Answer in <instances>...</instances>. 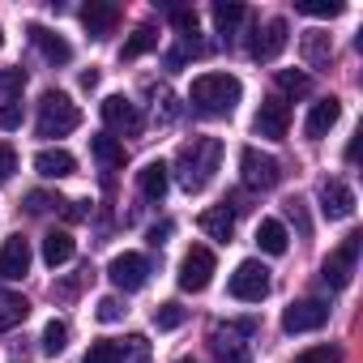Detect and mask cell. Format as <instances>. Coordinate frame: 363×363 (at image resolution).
<instances>
[{"label": "cell", "instance_id": "obj_29", "mask_svg": "<svg viewBox=\"0 0 363 363\" xmlns=\"http://www.w3.org/2000/svg\"><path fill=\"white\" fill-rule=\"evenodd\" d=\"M303 60H308V69H325L329 65V35H320V30L303 35Z\"/></svg>", "mask_w": 363, "mask_h": 363}, {"label": "cell", "instance_id": "obj_37", "mask_svg": "<svg viewBox=\"0 0 363 363\" xmlns=\"http://www.w3.org/2000/svg\"><path fill=\"white\" fill-rule=\"evenodd\" d=\"M103 325H116V320H124V303L116 299V295H107V299H99V312H94Z\"/></svg>", "mask_w": 363, "mask_h": 363}, {"label": "cell", "instance_id": "obj_40", "mask_svg": "<svg viewBox=\"0 0 363 363\" xmlns=\"http://www.w3.org/2000/svg\"><path fill=\"white\" fill-rule=\"evenodd\" d=\"M52 206H60V201L48 197V193H26V210H30V214H48Z\"/></svg>", "mask_w": 363, "mask_h": 363}, {"label": "cell", "instance_id": "obj_6", "mask_svg": "<svg viewBox=\"0 0 363 363\" xmlns=\"http://www.w3.org/2000/svg\"><path fill=\"white\" fill-rule=\"evenodd\" d=\"M359 240L363 235H346L329 257H325V265H320V278L333 286V291H342V286H350V278H354V265H359Z\"/></svg>", "mask_w": 363, "mask_h": 363}, {"label": "cell", "instance_id": "obj_44", "mask_svg": "<svg viewBox=\"0 0 363 363\" xmlns=\"http://www.w3.org/2000/svg\"><path fill=\"white\" fill-rule=\"evenodd\" d=\"M175 363H193V359H175Z\"/></svg>", "mask_w": 363, "mask_h": 363}, {"label": "cell", "instance_id": "obj_19", "mask_svg": "<svg viewBox=\"0 0 363 363\" xmlns=\"http://www.w3.org/2000/svg\"><path fill=\"white\" fill-rule=\"evenodd\" d=\"M35 171L43 175V179H65V175H73L77 171V158L69 154V150H39L35 154Z\"/></svg>", "mask_w": 363, "mask_h": 363}, {"label": "cell", "instance_id": "obj_35", "mask_svg": "<svg viewBox=\"0 0 363 363\" xmlns=\"http://www.w3.org/2000/svg\"><path fill=\"white\" fill-rule=\"evenodd\" d=\"M282 210H286V218H291V223H295V231H299V235H303V240H308V235H312V223H308V206H303V201H299V197H291V201H286V206H282Z\"/></svg>", "mask_w": 363, "mask_h": 363}, {"label": "cell", "instance_id": "obj_7", "mask_svg": "<svg viewBox=\"0 0 363 363\" xmlns=\"http://www.w3.org/2000/svg\"><path fill=\"white\" fill-rule=\"evenodd\" d=\"M231 295L240 303H261L269 295V269L261 261H240L231 274Z\"/></svg>", "mask_w": 363, "mask_h": 363}, {"label": "cell", "instance_id": "obj_27", "mask_svg": "<svg viewBox=\"0 0 363 363\" xmlns=\"http://www.w3.org/2000/svg\"><path fill=\"white\" fill-rule=\"evenodd\" d=\"M116 363H150V342L141 333H128L124 342H116Z\"/></svg>", "mask_w": 363, "mask_h": 363}, {"label": "cell", "instance_id": "obj_23", "mask_svg": "<svg viewBox=\"0 0 363 363\" xmlns=\"http://www.w3.org/2000/svg\"><path fill=\"white\" fill-rule=\"evenodd\" d=\"M26 316H30L26 295H18V291H0V333H5V329H18Z\"/></svg>", "mask_w": 363, "mask_h": 363}, {"label": "cell", "instance_id": "obj_39", "mask_svg": "<svg viewBox=\"0 0 363 363\" xmlns=\"http://www.w3.org/2000/svg\"><path fill=\"white\" fill-rule=\"evenodd\" d=\"M86 363H116V342H94L86 350Z\"/></svg>", "mask_w": 363, "mask_h": 363}, {"label": "cell", "instance_id": "obj_36", "mask_svg": "<svg viewBox=\"0 0 363 363\" xmlns=\"http://www.w3.org/2000/svg\"><path fill=\"white\" fill-rule=\"evenodd\" d=\"M13 171H18V150L9 141H0V189L13 179Z\"/></svg>", "mask_w": 363, "mask_h": 363}, {"label": "cell", "instance_id": "obj_3", "mask_svg": "<svg viewBox=\"0 0 363 363\" xmlns=\"http://www.w3.org/2000/svg\"><path fill=\"white\" fill-rule=\"evenodd\" d=\"M82 124V111H77V103L65 94V90H48L43 99H39V137H69L73 128Z\"/></svg>", "mask_w": 363, "mask_h": 363}, {"label": "cell", "instance_id": "obj_14", "mask_svg": "<svg viewBox=\"0 0 363 363\" xmlns=\"http://www.w3.org/2000/svg\"><path fill=\"white\" fill-rule=\"evenodd\" d=\"M320 210H325V218H333V223L350 218V214H354V193H350V184H342V179H325V184H320Z\"/></svg>", "mask_w": 363, "mask_h": 363}, {"label": "cell", "instance_id": "obj_2", "mask_svg": "<svg viewBox=\"0 0 363 363\" xmlns=\"http://www.w3.org/2000/svg\"><path fill=\"white\" fill-rule=\"evenodd\" d=\"M240 99H244V86L231 73H201L193 82V107L201 116H231Z\"/></svg>", "mask_w": 363, "mask_h": 363}, {"label": "cell", "instance_id": "obj_15", "mask_svg": "<svg viewBox=\"0 0 363 363\" xmlns=\"http://www.w3.org/2000/svg\"><path fill=\"white\" fill-rule=\"evenodd\" d=\"M30 269V240L26 235H9L5 248H0V278H22Z\"/></svg>", "mask_w": 363, "mask_h": 363}, {"label": "cell", "instance_id": "obj_16", "mask_svg": "<svg viewBox=\"0 0 363 363\" xmlns=\"http://www.w3.org/2000/svg\"><path fill=\"white\" fill-rule=\"evenodd\" d=\"M116 22H120V9L107 5V0H90V5L82 9V26L90 30V39H107L116 30Z\"/></svg>", "mask_w": 363, "mask_h": 363}, {"label": "cell", "instance_id": "obj_41", "mask_svg": "<svg viewBox=\"0 0 363 363\" xmlns=\"http://www.w3.org/2000/svg\"><path fill=\"white\" fill-rule=\"evenodd\" d=\"M0 128H22V103H5V107H0Z\"/></svg>", "mask_w": 363, "mask_h": 363}, {"label": "cell", "instance_id": "obj_28", "mask_svg": "<svg viewBox=\"0 0 363 363\" xmlns=\"http://www.w3.org/2000/svg\"><path fill=\"white\" fill-rule=\"evenodd\" d=\"M154 48H158V35H154V26H137V30H133V39L124 43L120 60H137V56H145V52H154Z\"/></svg>", "mask_w": 363, "mask_h": 363}, {"label": "cell", "instance_id": "obj_13", "mask_svg": "<svg viewBox=\"0 0 363 363\" xmlns=\"http://www.w3.org/2000/svg\"><path fill=\"white\" fill-rule=\"evenodd\" d=\"M252 333V325H218L214 333H210V342H214V354L218 359H227V363H248V346H244V337Z\"/></svg>", "mask_w": 363, "mask_h": 363}, {"label": "cell", "instance_id": "obj_34", "mask_svg": "<svg viewBox=\"0 0 363 363\" xmlns=\"http://www.w3.org/2000/svg\"><path fill=\"white\" fill-rule=\"evenodd\" d=\"M295 363H342V346H312V350H299Z\"/></svg>", "mask_w": 363, "mask_h": 363}, {"label": "cell", "instance_id": "obj_24", "mask_svg": "<svg viewBox=\"0 0 363 363\" xmlns=\"http://www.w3.org/2000/svg\"><path fill=\"white\" fill-rule=\"evenodd\" d=\"M90 154L107 167V171H116V167H124V145L111 137V133H94L90 137Z\"/></svg>", "mask_w": 363, "mask_h": 363}, {"label": "cell", "instance_id": "obj_1", "mask_svg": "<svg viewBox=\"0 0 363 363\" xmlns=\"http://www.w3.org/2000/svg\"><path fill=\"white\" fill-rule=\"evenodd\" d=\"M218 162H223V141L218 137H193L189 145H179L171 171H175V179H179V189H184V193H201L214 179Z\"/></svg>", "mask_w": 363, "mask_h": 363}, {"label": "cell", "instance_id": "obj_8", "mask_svg": "<svg viewBox=\"0 0 363 363\" xmlns=\"http://www.w3.org/2000/svg\"><path fill=\"white\" fill-rule=\"evenodd\" d=\"M107 278H111V286H116V291L133 295V291H141V286H145V278H150V261H145L141 252H120V257H111Z\"/></svg>", "mask_w": 363, "mask_h": 363}, {"label": "cell", "instance_id": "obj_33", "mask_svg": "<svg viewBox=\"0 0 363 363\" xmlns=\"http://www.w3.org/2000/svg\"><path fill=\"white\" fill-rule=\"evenodd\" d=\"M184 316H189V312L179 308V303H158V308H154V325H158V329H179V325H184Z\"/></svg>", "mask_w": 363, "mask_h": 363}, {"label": "cell", "instance_id": "obj_12", "mask_svg": "<svg viewBox=\"0 0 363 363\" xmlns=\"http://www.w3.org/2000/svg\"><path fill=\"white\" fill-rule=\"evenodd\" d=\"M329 320V303L325 299H299V303H291L286 312H282V329L286 333H312V329H320Z\"/></svg>", "mask_w": 363, "mask_h": 363}, {"label": "cell", "instance_id": "obj_42", "mask_svg": "<svg viewBox=\"0 0 363 363\" xmlns=\"http://www.w3.org/2000/svg\"><path fill=\"white\" fill-rule=\"evenodd\" d=\"M167 235H171V223H162V227H154V231H150V244H154V248H158V244H162V240H167Z\"/></svg>", "mask_w": 363, "mask_h": 363}, {"label": "cell", "instance_id": "obj_11", "mask_svg": "<svg viewBox=\"0 0 363 363\" xmlns=\"http://www.w3.org/2000/svg\"><path fill=\"white\" fill-rule=\"evenodd\" d=\"M252 128H257V137H265V141H282V137L291 133V107H286L278 94H269V99L257 107Z\"/></svg>", "mask_w": 363, "mask_h": 363}, {"label": "cell", "instance_id": "obj_22", "mask_svg": "<svg viewBox=\"0 0 363 363\" xmlns=\"http://www.w3.org/2000/svg\"><path fill=\"white\" fill-rule=\"evenodd\" d=\"M73 252H77V244H73L69 231H48V235H43V261H48L52 269H56V265H69Z\"/></svg>", "mask_w": 363, "mask_h": 363}, {"label": "cell", "instance_id": "obj_20", "mask_svg": "<svg viewBox=\"0 0 363 363\" xmlns=\"http://www.w3.org/2000/svg\"><path fill=\"white\" fill-rule=\"evenodd\" d=\"M30 39H35V48L43 52V60H52V65H69V60H73V48H69L56 30H48V26H30Z\"/></svg>", "mask_w": 363, "mask_h": 363}, {"label": "cell", "instance_id": "obj_5", "mask_svg": "<svg viewBox=\"0 0 363 363\" xmlns=\"http://www.w3.org/2000/svg\"><path fill=\"white\" fill-rule=\"evenodd\" d=\"M210 282H214V252L206 244H193L184 252V261H179V291L201 295Z\"/></svg>", "mask_w": 363, "mask_h": 363}, {"label": "cell", "instance_id": "obj_10", "mask_svg": "<svg viewBox=\"0 0 363 363\" xmlns=\"http://www.w3.org/2000/svg\"><path fill=\"white\" fill-rule=\"evenodd\" d=\"M103 120H107V128L111 133H124V137H137L141 133V107L133 103V99H124V94H107L103 99Z\"/></svg>", "mask_w": 363, "mask_h": 363}, {"label": "cell", "instance_id": "obj_45", "mask_svg": "<svg viewBox=\"0 0 363 363\" xmlns=\"http://www.w3.org/2000/svg\"><path fill=\"white\" fill-rule=\"evenodd\" d=\"M0 43H5V30H0Z\"/></svg>", "mask_w": 363, "mask_h": 363}, {"label": "cell", "instance_id": "obj_18", "mask_svg": "<svg viewBox=\"0 0 363 363\" xmlns=\"http://www.w3.org/2000/svg\"><path fill=\"white\" fill-rule=\"evenodd\" d=\"M167 184H171V167H167L162 158H154V162H145V167L137 171V189H141V197H150V201H162Z\"/></svg>", "mask_w": 363, "mask_h": 363}, {"label": "cell", "instance_id": "obj_32", "mask_svg": "<svg viewBox=\"0 0 363 363\" xmlns=\"http://www.w3.org/2000/svg\"><path fill=\"white\" fill-rule=\"evenodd\" d=\"M26 90V69H0V103H9Z\"/></svg>", "mask_w": 363, "mask_h": 363}, {"label": "cell", "instance_id": "obj_9", "mask_svg": "<svg viewBox=\"0 0 363 363\" xmlns=\"http://www.w3.org/2000/svg\"><path fill=\"white\" fill-rule=\"evenodd\" d=\"M286 43H291V26H286L282 18H269V22L252 35V48H248V52H252V60H257V65H269V60H278V56H282V48H286Z\"/></svg>", "mask_w": 363, "mask_h": 363}, {"label": "cell", "instance_id": "obj_21", "mask_svg": "<svg viewBox=\"0 0 363 363\" xmlns=\"http://www.w3.org/2000/svg\"><path fill=\"white\" fill-rule=\"evenodd\" d=\"M201 231H206V235H210V240H223V244H227V240H231V235H235V214H231V210H227V201H223V206H214V210H206V214H201Z\"/></svg>", "mask_w": 363, "mask_h": 363}, {"label": "cell", "instance_id": "obj_26", "mask_svg": "<svg viewBox=\"0 0 363 363\" xmlns=\"http://www.w3.org/2000/svg\"><path fill=\"white\" fill-rule=\"evenodd\" d=\"M248 18V9L240 5V0H218L214 5V26H218V35H235V26Z\"/></svg>", "mask_w": 363, "mask_h": 363}, {"label": "cell", "instance_id": "obj_43", "mask_svg": "<svg viewBox=\"0 0 363 363\" xmlns=\"http://www.w3.org/2000/svg\"><path fill=\"white\" fill-rule=\"evenodd\" d=\"M94 86H99V69H86L82 73V90H94Z\"/></svg>", "mask_w": 363, "mask_h": 363}, {"label": "cell", "instance_id": "obj_31", "mask_svg": "<svg viewBox=\"0 0 363 363\" xmlns=\"http://www.w3.org/2000/svg\"><path fill=\"white\" fill-rule=\"evenodd\" d=\"M65 346H69V325L65 320H48V329H43V354H65Z\"/></svg>", "mask_w": 363, "mask_h": 363}, {"label": "cell", "instance_id": "obj_30", "mask_svg": "<svg viewBox=\"0 0 363 363\" xmlns=\"http://www.w3.org/2000/svg\"><path fill=\"white\" fill-rule=\"evenodd\" d=\"M278 90L291 99H303V94H312V77L299 69H278Z\"/></svg>", "mask_w": 363, "mask_h": 363}, {"label": "cell", "instance_id": "obj_17", "mask_svg": "<svg viewBox=\"0 0 363 363\" xmlns=\"http://www.w3.org/2000/svg\"><path fill=\"white\" fill-rule=\"evenodd\" d=\"M337 116H342V103L329 94V99H320V103H312V111H308V124H303V133H308V141H320V137H329V128L337 124Z\"/></svg>", "mask_w": 363, "mask_h": 363}, {"label": "cell", "instance_id": "obj_25", "mask_svg": "<svg viewBox=\"0 0 363 363\" xmlns=\"http://www.w3.org/2000/svg\"><path fill=\"white\" fill-rule=\"evenodd\" d=\"M257 244H261V252L282 257V252H286V227H282L278 218H265V223L257 227Z\"/></svg>", "mask_w": 363, "mask_h": 363}, {"label": "cell", "instance_id": "obj_4", "mask_svg": "<svg viewBox=\"0 0 363 363\" xmlns=\"http://www.w3.org/2000/svg\"><path fill=\"white\" fill-rule=\"evenodd\" d=\"M240 179H244V189H252V193H269V189H278V179H282V162L274 154H261L257 145H248L240 154Z\"/></svg>", "mask_w": 363, "mask_h": 363}, {"label": "cell", "instance_id": "obj_38", "mask_svg": "<svg viewBox=\"0 0 363 363\" xmlns=\"http://www.w3.org/2000/svg\"><path fill=\"white\" fill-rule=\"evenodd\" d=\"M299 13H308V18H337V13H346V5H342V0H329V5H312V0H303Z\"/></svg>", "mask_w": 363, "mask_h": 363}]
</instances>
